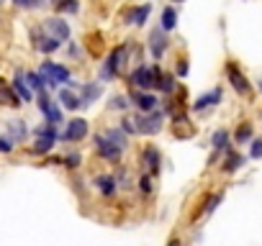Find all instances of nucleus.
<instances>
[{"instance_id":"nucleus-1","label":"nucleus","mask_w":262,"mask_h":246,"mask_svg":"<svg viewBox=\"0 0 262 246\" xmlns=\"http://www.w3.org/2000/svg\"><path fill=\"white\" fill-rule=\"evenodd\" d=\"M41 77H44V82L52 85V87H57L59 82H70V72H67V67L54 64V62H44V64H41Z\"/></svg>"},{"instance_id":"nucleus-2","label":"nucleus","mask_w":262,"mask_h":246,"mask_svg":"<svg viewBox=\"0 0 262 246\" xmlns=\"http://www.w3.org/2000/svg\"><path fill=\"white\" fill-rule=\"evenodd\" d=\"M134 123H137V131H139V134L155 136V134H160V129H162V113L152 110L149 115H139Z\"/></svg>"},{"instance_id":"nucleus-3","label":"nucleus","mask_w":262,"mask_h":246,"mask_svg":"<svg viewBox=\"0 0 262 246\" xmlns=\"http://www.w3.org/2000/svg\"><path fill=\"white\" fill-rule=\"evenodd\" d=\"M126 57H128V46H118V49H113L111 57H108V62H105V67H103V77H116V75L123 69Z\"/></svg>"},{"instance_id":"nucleus-4","label":"nucleus","mask_w":262,"mask_h":246,"mask_svg":"<svg viewBox=\"0 0 262 246\" xmlns=\"http://www.w3.org/2000/svg\"><path fill=\"white\" fill-rule=\"evenodd\" d=\"M162 75V69L160 67H139V69H134V75H131V85H137V87H152V85H157V77Z\"/></svg>"},{"instance_id":"nucleus-5","label":"nucleus","mask_w":262,"mask_h":246,"mask_svg":"<svg viewBox=\"0 0 262 246\" xmlns=\"http://www.w3.org/2000/svg\"><path fill=\"white\" fill-rule=\"evenodd\" d=\"M95 149H98V154H100L103 159H108V162H118V159H121V149H118L108 136H98V139H95Z\"/></svg>"},{"instance_id":"nucleus-6","label":"nucleus","mask_w":262,"mask_h":246,"mask_svg":"<svg viewBox=\"0 0 262 246\" xmlns=\"http://www.w3.org/2000/svg\"><path fill=\"white\" fill-rule=\"evenodd\" d=\"M31 36H34V46H36L41 54H52V52H57V49H59V44H62V41H59V39H54L52 34H49V36H44L41 31H31Z\"/></svg>"},{"instance_id":"nucleus-7","label":"nucleus","mask_w":262,"mask_h":246,"mask_svg":"<svg viewBox=\"0 0 262 246\" xmlns=\"http://www.w3.org/2000/svg\"><path fill=\"white\" fill-rule=\"evenodd\" d=\"M44 31H49L54 39H59V41H67L70 39V26H67V21H62V18H47L44 21Z\"/></svg>"},{"instance_id":"nucleus-8","label":"nucleus","mask_w":262,"mask_h":246,"mask_svg":"<svg viewBox=\"0 0 262 246\" xmlns=\"http://www.w3.org/2000/svg\"><path fill=\"white\" fill-rule=\"evenodd\" d=\"M85 136H88V120L75 118V120H70V126H67V131H64L62 139H67V141H80V139H85Z\"/></svg>"},{"instance_id":"nucleus-9","label":"nucleus","mask_w":262,"mask_h":246,"mask_svg":"<svg viewBox=\"0 0 262 246\" xmlns=\"http://www.w3.org/2000/svg\"><path fill=\"white\" fill-rule=\"evenodd\" d=\"M39 110L47 115V120H49V123H54V126H57V123H62V110H59V108H57L47 95H41V97H39Z\"/></svg>"},{"instance_id":"nucleus-10","label":"nucleus","mask_w":262,"mask_h":246,"mask_svg":"<svg viewBox=\"0 0 262 246\" xmlns=\"http://www.w3.org/2000/svg\"><path fill=\"white\" fill-rule=\"evenodd\" d=\"M149 49H152V57H155V59H160V57L165 54V49H167L165 29H162V31H160V29H155V31H152V36H149Z\"/></svg>"},{"instance_id":"nucleus-11","label":"nucleus","mask_w":262,"mask_h":246,"mask_svg":"<svg viewBox=\"0 0 262 246\" xmlns=\"http://www.w3.org/2000/svg\"><path fill=\"white\" fill-rule=\"evenodd\" d=\"M226 75H229V80H231V85H234V90H236V92H242V95H247V92H249V82H247V77H244L234 64H229V67H226Z\"/></svg>"},{"instance_id":"nucleus-12","label":"nucleus","mask_w":262,"mask_h":246,"mask_svg":"<svg viewBox=\"0 0 262 246\" xmlns=\"http://www.w3.org/2000/svg\"><path fill=\"white\" fill-rule=\"evenodd\" d=\"M0 105H8V108H18L21 105V97L16 95V90L8 87L3 80H0Z\"/></svg>"},{"instance_id":"nucleus-13","label":"nucleus","mask_w":262,"mask_h":246,"mask_svg":"<svg viewBox=\"0 0 262 246\" xmlns=\"http://www.w3.org/2000/svg\"><path fill=\"white\" fill-rule=\"evenodd\" d=\"M13 90H16V95L21 97V100H31V87L26 85V77H24V72H16V77H13Z\"/></svg>"},{"instance_id":"nucleus-14","label":"nucleus","mask_w":262,"mask_h":246,"mask_svg":"<svg viewBox=\"0 0 262 246\" xmlns=\"http://www.w3.org/2000/svg\"><path fill=\"white\" fill-rule=\"evenodd\" d=\"M221 95H224V92H221L219 87H216V90H211L208 95H203V97H198V100H195V110H206V108H213L216 103H221Z\"/></svg>"},{"instance_id":"nucleus-15","label":"nucleus","mask_w":262,"mask_h":246,"mask_svg":"<svg viewBox=\"0 0 262 246\" xmlns=\"http://www.w3.org/2000/svg\"><path fill=\"white\" fill-rule=\"evenodd\" d=\"M144 164L149 167L152 175H160V152L155 146H147L144 149Z\"/></svg>"},{"instance_id":"nucleus-16","label":"nucleus","mask_w":262,"mask_h":246,"mask_svg":"<svg viewBox=\"0 0 262 246\" xmlns=\"http://www.w3.org/2000/svg\"><path fill=\"white\" fill-rule=\"evenodd\" d=\"M95 185H98V190H100L105 198H113V195H116V190H118V187H116V180H113V177H108V175H100V177L95 180Z\"/></svg>"},{"instance_id":"nucleus-17","label":"nucleus","mask_w":262,"mask_h":246,"mask_svg":"<svg viewBox=\"0 0 262 246\" xmlns=\"http://www.w3.org/2000/svg\"><path fill=\"white\" fill-rule=\"evenodd\" d=\"M155 105H157V97H155V95H149V92H139V95H137V108H139V110L152 113Z\"/></svg>"},{"instance_id":"nucleus-18","label":"nucleus","mask_w":262,"mask_h":246,"mask_svg":"<svg viewBox=\"0 0 262 246\" xmlns=\"http://www.w3.org/2000/svg\"><path fill=\"white\" fill-rule=\"evenodd\" d=\"M52 6L57 8V13H77L80 11L77 0H52Z\"/></svg>"},{"instance_id":"nucleus-19","label":"nucleus","mask_w":262,"mask_h":246,"mask_svg":"<svg viewBox=\"0 0 262 246\" xmlns=\"http://www.w3.org/2000/svg\"><path fill=\"white\" fill-rule=\"evenodd\" d=\"M59 100L64 103V108H67V110H75V108H80V105H82V100H80L72 90H62V92H59Z\"/></svg>"},{"instance_id":"nucleus-20","label":"nucleus","mask_w":262,"mask_h":246,"mask_svg":"<svg viewBox=\"0 0 262 246\" xmlns=\"http://www.w3.org/2000/svg\"><path fill=\"white\" fill-rule=\"evenodd\" d=\"M149 11H152V6H142V8H137L134 13H128V23H137V26L147 23V18H149Z\"/></svg>"},{"instance_id":"nucleus-21","label":"nucleus","mask_w":262,"mask_h":246,"mask_svg":"<svg viewBox=\"0 0 262 246\" xmlns=\"http://www.w3.org/2000/svg\"><path fill=\"white\" fill-rule=\"evenodd\" d=\"M175 23H178V13H175V8H165V11H162V29H165V31H172Z\"/></svg>"},{"instance_id":"nucleus-22","label":"nucleus","mask_w":262,"mask_h":246,"mask_svg":"<svg viewBox=\"0 0 262 246\" xmlns=\"http://www.w3.org/2000/svg\"><path fill=\"white\" fill-rule=\"evenodd\" d=\"M98 95H100V87L98 85H93V82L90 85H82V105H90Z\"/></svg>"},{"instance_id":"nucleus-23","label":"nucleus","mask_w":262,"mask_h":246,"mask_svg":"<svg viewBox=\"0 0 262 246\" xmlns=\"http://www.w3.org/2000/svg\"><path fill=\"white\" fill-rule=\"evenodd\" d=\"M105 136H108L118 149H123V146H126V131H123V129H111V131H105Z\"/></svg>"},{"instance_id":"nucleus-24","label":"nucleus","mask_w":262,"mask_h":246,"mask_svg":"<svg viewBox=\"0 0 262 246\" xmlns=\"http://www.w3.org/2000/svg\"><path fill=\"white\" fill-rule=\"evenodd\" d=\"M26 82H29V85H31V90H36V92H41V90H44V85H47V82H44V77H41V72H39V75H36V72H29V75H26Z\"/></svg>"},{"instance_id":"nucleus-25","label":"nucleus","mask_w":262,"mask_h":246,"mask_svg":"<svg viewBox=\"0 0 262 246\" xmlns=\"http://www.w3.org/2000/svg\"><path fill=\"white\" fill-rule=\"evenodd\" d=\"M52 146H54V139H47V136H36L34 152H36V154H47V152H49Z\"/></svg>"},{"instance_id":"nucleus-26","label":"nucleus","mask_w":262,"mask_h":246,"mask_svg":"<svg viewBox=\"0 0 262 246\" xmlns=\"http://www.w3.org/2000/svg\"><path fill=\"white\" fill-rule=\"evenodd\" d=\"M8 129H11V134H13V139H16V141H21V139L26 136V126H24V120H11V123H8Z\"/></svg>"},{"instance_id":"nucleus-27","label":"nucleus","mask_w":262,"mask_h":246,"mask_svg":"<svg viewBox=\"0 0 262 246\" xmlns=\"http://www.w3.org/2000/svg\"><path fill=\"white\" fill-rule=\"evenodd\" d=\"M157 87H160L162 92H172V90H175V82H172L170 75H160V77H157Z\"/></svg>"},{"instance_id":"nucleus-28","label":"nucleus","mask_w":262,"mask_h":246,"mask_svg":"<svg viewBox=\"0 0 262 246\" xmlns=\"http://www.w3.org/2000/svg\"><path fill=\"white\" fill-rule=\"evenodd\" d=\"M242 164H244V159H242L239 154H229V157H226V167H224V169H226V172H236Z\"/></svg>"},{"instance_id":"nucleus-29","label":"nucleus","mask_w":262,"mask_h":246,"mask_svg":"<svg viewBox=\"0 0 262 246\" xmlns=\"http://www.w3.org/2000/svg\"><path fill=\"white\" fill-rule=\"evenodd\" d=\"M229 146V134L226 131H216L213 134V149H226Z\"/></svg>"},{"instance_id":"nucleus-30","label":"nucleus","mask_w":262,"mask_h":246,"mask_svg":"<svg viewBox=\"0 0 262 246\" xmlns=\"http://www.w3.org/2000/svg\"><path fill=\"white\" fill-rule=\"evenodd\" d=\"M111 108H113V110H126L128 103H126L123 95H116V97H111Z\"/></svg>"},{"instance_id":"nucleus-31","label":"nucleus","mask_w":262,"mask_h":246,"mask_svg":"<svg viewBox=\"0 0 262 246\" xmlns=\"http://www.w3.org/2000/svg\"><path fill=\"white\" fill-rule=\"evenodd\" d=\"M249 136H252V129H249V126H239V131H236V141L244 144Z\"/></svg>"},{"instance_id":"nucleus-32","label":"nucleus","mask_w":262,"mask_h":246,"mask_svg":"<svg viewBox=\"0 0 262 246\" xmlns=\"http://www.w3.org/2000/svg\"><path fill=\"white\" fill-rule=\"evenodd\" d=\"M249 157H254V159H259V157H262V139H257V141H252V149H249Z\"/></svg>"},{"instance_id":"nucleus-33","label":"nucleus","mask_w":262,"mask_h":246,"mask_svg":"<svg viewBox=\"0 0 262 246\" xmlns=\"http://www.w3.org/2000/svg\"><path fill=\"white\" fill-rule=\"evenodd\" d=\"M0 152H6V154H8V152H13V141L0 136Z\"/></svg>"},{"instance_id":"nucleus-34","label":"nucleus","mask_w":262,"mask_h":246,"mask_svg":"<svg viewBox=\"0 0 262 246\" xmlns=\"http://www.w3.org/2000/svg\"><path fill=\"white\" fill-rule=\"evenodd\" d=\"M121 129H123L126 134H137V123H134V120H128V118H126V120H123V126H121Z\"/></svg>"},{"instance_id":"nucleus-35","label":"nucleus","mask_w":262,"mask_h":246,"mask_svg":"<svg viewBox=\"0 0 262 246\" xmlns=\"http://www.w3.org/2000/svg\"><path fill=\"white\" fill-rule=\"evenodd\" d=\"M219 203H221V195H213V198L206 203V213H213V208H216Z\"/></svg>"},{"instance_id":"nucleus-36","label":"nucleus","mask_w":262,"mask_h":246,"mask_svg":"<svg viewBox=\"0 0 262 246\" xmlns=\"http://www.w3.org/2000/svg\"><path fill=\"white\" fill-rule=\"evenodd\" d=\"M64 162H67V167H77L80 164V157L77 154H70V157H64Z\"/></svg>"},{"instance_id":"nucleus-37","label":"nucleus","mask_w":262,"mask_h":246,"mask_svg":"<svg viewBox=\"0 0 262 246\" xmlns=\"http://www.w3.org/2000/svg\"><path fill=\"white\" fill-rule=\"evenodd\" d=\"M149 190H152V185H149V177L144 175L142 177V192H149Z\"/></svg>"},{"instance_id":"nucleus-38","label":"nucleus","mask_w":262,"mask_h":246,"mask_svg":"<svg viewBox=\"0 0 262 246\" xmlns=\"http://www.w3.org/2000/svg\"><path fill=\"white\" fill-rule=\"evenodd\" d=\"M18 8H31V0H13Z\"/></svg>"},{"instance_id":"nucleus-39","label":"nucleus","mask_w":262,"mask_h":246,"mask_svg":"<svg viewBox=\"0 0 262 246\" xmlns=\"http://www.w3.org/2000/svg\"><path fill=\"white\" fill-rule=\"evenodd\" d=\"M178 75H183V77L188 75V64H185V62H183V64H178Z\"/></svg>"},{"instance_id":"nucleus-40","label":"nucleus","mask_w":262,"mask_h":246,"mask_svg":"<svg viewBox=\"0 0 262 246\" xmlns=\"http://www.w3.org/2000/svg\"><path fill=\"white\" fill-rule=\"evenodd\" d=\"M47 3V0H31V8H41Z\"/></svg>"},{"instance_id":"nucleus-41","label":"nucleus","mask_w":262,"mask_h":246,"mask_svg":"<svg viewBox=\"0 0 262 246\" xmlns=\"http://www.w3.org/2000/svg\"><path fill=\"white\" fill-rule=\"evenodd\" d=\"M167 246H180V238H172V241H170Z\"/></svg>"},{"instance_id":"nucleus-42","label":"nucleus","mask_w":262,"mask_h":246,"mask_svg":"<svg viewBox=\"0 0 262 246\" xmlns=\"http://www.w3.org/2000/svg\"><path fill=\"white\" fill-rule=\"evenodd\" d=\"M259 90H262V82H259Z\"/></svg>"}]
</instances>
